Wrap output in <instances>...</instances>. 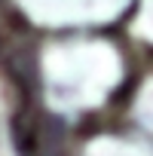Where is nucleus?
I'll return each instance as SVG.
<instances>
[{
  "label": "nucleus",
  "mask_w": 153,
  "mask_h": 156,
  "mask_svg": "<svg viewBox=\"0 0 153 156\" xmlns=\"http://www.w3.org/2000/svg\"><path fill=\"white\" fill-rule=\"evenodd\" d=\"M0 12H3V0H0Z\"/></svg>",
  "instance_id": "2"
},
{
  "label": "nucleus",
  "mask_w": 153,
  "mask_h": 156,
  "mask_svg": "<svg viewBox=\"0 0 153 156\" xmlns=\"http://www.w3.org/2000/svg\"><path fill=\"white\" fill-rule=\"evenodd\" d=\"M12 141H16L19 156H37L40 153V116L34 113L31 101L12 116Z\"/></svg>",
  "instance_id": "1"
}]
</instances>
